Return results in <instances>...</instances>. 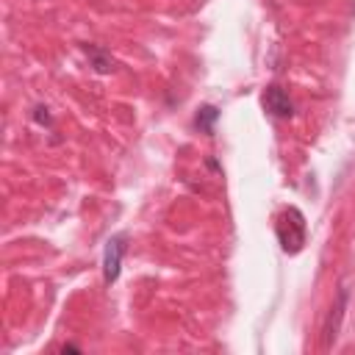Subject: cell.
Returning <instances> with one entry per match:
<instances>
[{
	"instance_id": "1",
	"label": "cell",
	"mask_w": 355,
	"mask_h": 355,
	"mask_svg": "<svg viewBox=\"0 0 355 355\" xmlns=\"http://www.w3.org/2000/svg\"><path fill=\"white\" fill-rule=\"evenodd\" d=\"M275 230H277V241L286 252H300L302 250V244H305V216L297 208H286L277 216Z\"/></svg>"
},
{
	"instance_id": "2",
	"label": "cell",
	"mask_w": 355,
	"mask_h": 355,
	"mask_svg": "<svg viewBox=\"0 0 355 355\" xmlns=\"http://www.w3.org/2000/svg\"><path fill=\"white\" fill-rule=\"evenodd\" d=\"M122 255H125V236H111L108 244H105V252H103V280L111 286L116 277H119V269H122Z\"/></svg>"
},
{
	"instance_id": "3",
	"label": "cell",
	"mask_w": 355,
	"mask_h": 355,
	"mask_svg": "<svg viewBox=\"0 0 355 355\" xmlns=\"http://www.w3.org/2000/svg\"><path fill=\"white\" fill-rule=\"evenodd\" d=\"M263 108L272 116H291L294 114V103H291V97L280 86H269L263 92Z\"/></svg>"
},
{
	"instance_id": "4",
	"label": "cell",
	"mask_w": 355,
	"mask_h": 355,
	"mask_svg": "<svg viewBox=\"0 0 355 355\" xmlns=\"http://www.w3.org/2000/svg\"><path fill=\"white\" fill-rule=\"evenodd\" d=\"M216 119V108H211V105H205L200 114H197V125H202L205 130H211V122Z\"/></svg>"
},
{
	"instance_id": "5",
	"label": "cell",
	"mask_w": 355,
	"mask_h": 355,
	"mask_svg": "<svg viewBox=\"0 0 355 355\" xmlns=\"http://www.w3.org/2000/svg\"><path fill=\"white\" fill-rule=\"evenodd\" d=\"M86 53H92V55H94V64H97V69H100V72H108V69H111V61H108L97 47H86Z\"/></svg>"
}]
</instances>
